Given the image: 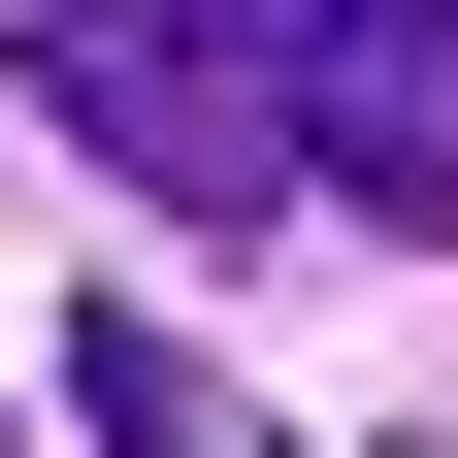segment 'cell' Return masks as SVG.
<instances>
[{
  "label": "cell",
  "mask_w": 458,
  "mask_h": 458,
  "mask_svg": "<svg viewBox=\"0 0 458 458\" xmlns=\"http://www.w3.org/2000/svg\"><path fill=\"white\" fill-rule=\"evenodd\" d=\"M33 98H66L131 197H197V229L295 197V0H66V33H33Z\"/></svg>",
  "instance_id": "1"
},
{
  "label": "cell",
  "mask_w": 458,
  "mask_h": 458,
  "mask_svg": "<svg viewBox=\"0 0 458 458\" xmlns=\"http://www.w3.org/2000/svg\"><path fill=\"white\" fill-rule=\"evenodd\" d=\"M66 426L98 458H229V360H197V327H66Z\"/></svg>",
  "instance_id": "3"
},
{
  "label": "cell",
  "mask_w": 458,
  "mask_h": 458,
  "mask_svg": "<svg viewBox=\"0 0 458 458\" xmlns=\"http://www.w3.org/2000/svg\"><path fill=\"white\" fill-rule=\"evenodd\" d=\"M295 197L458 229V0H295Z\"/></svg>",
  "instance_id": "2"
}]
</instances>
